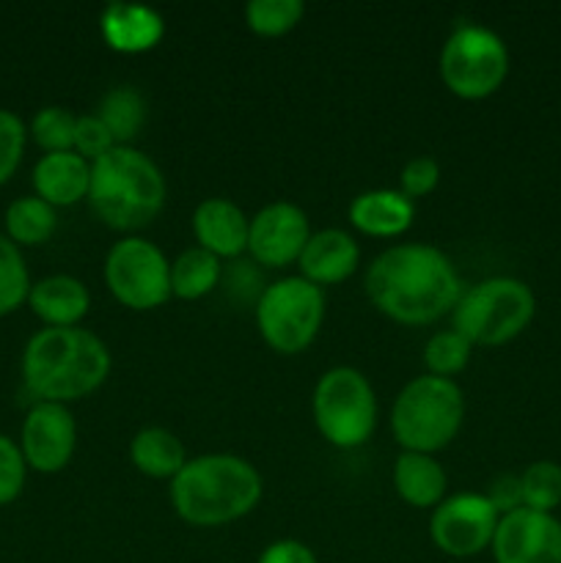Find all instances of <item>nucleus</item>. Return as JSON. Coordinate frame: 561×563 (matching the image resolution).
I'll use <instances>...</instances> for the list:
<instances>
[{"mask_svg":"<svg viewBox=\"0 0 561 563\" xmlns=\"http://www.w3.org/2000/svg\"><path fill=\"white\" fill-rule=\"evenodd\" d=\"M311 236L308 214L292 201H273L258 209L248 229V253L270 269L297 264Z\"/></svg>","mask_w":561,"mask_h":563,"instance_id":"13","label":"nucleus"},{"mask_svg":"<svg viewBox=\"0 0 561 563\" xmlns=\"http://www.w3.org/2000/svg\"><path fill=\"white\" fill-rule=\"evenodd\" d=\"M130 460L143 476L174 482L182 467L187 465V451L185 443L170 429L146 427L132 438Z\"/></svg>","mask_w":561,"mask_h":563,"instance_id":"22","label":"nucleus"},{"mask_svg":"<svg viewBox=\"0 0 561 563\" xmlns=\"http://www.w3.org/2000/svg\"><path fill=\"white\" fill-rule=\"evenodd\" d=\"M537 297L520 278L495 275L462 291L451 311L454 330L473 346H501L515 341L531 324Z\"/></svg>","mask_w":561,"mask_h":563,"instance_id":"6","label":"nucleus"},{"mask_svg":"<svg viewBox=\"0 0 561 563\" xmlns=\"http://www.w3.org/2000/svg\"><path fill=\"white\" fill-rule=\"evenodd\" d=\"M105 44L116 53L141 55L165 36V20L157 9L141 3H110L99 16Z\"/></svg>","mask_w":561,"mask_h":563,"instance_id":"17","label":"nucleus"},{"mask_svg":"<svg viewBox=\"0 0 561 563\" xmlns=\"http://www.w3.org/2000/svg\"><path fill=\"white\" fill-rule=\"evenodd\" d=\"M116 146L113 135L108 132V126L97 119V113L91 115H77V130H75V152L82 159L94 163L102 154H108Z\"/></svg>","mask_w":561,"mask_h":563,"instance_id":"33","label":"nucleus"},{"mask_svg":"<svg viewBox=\"0 0 561 563\" xmlns=\"http://www.w3.org/2000/svg\"><path fill=\"white\" fill-rule=\"evenodd\" d=\"M324 322V291L302 275L264 286L256 306V324L264 344L278 355L308 350Z\"/></svg>","mask_w":561,"mask_h":563,"instance_id":"8","label":"nucleus"},{"mask_svg":"<svg viewBox=\"0 0 561 563\" xmlns=\"http://www.w3.org/2000/svg\"><path fill=\"white\" fill-rule=\"evenodd\" d=\"M168 185L163 170L135 146H113L91 163L88 203L108 229L141 231L163 212Z\"/></svg>","mask_w":561,"mask_h":563,"instance_id":"4","label":"nucleus"},{"mask_svg":"<svg viewBox=\"0 0 561 563\" xmlns=\"http://www.w3.org/2000/svg\"><path fill=\"white\" fill-rule=\"evenodd\" d=\"M110 295L132 311H154L170 300V262L146 236H124L105 258Z\"/></svg>","mask_w":561,"mask_h":563,"instance_id":"10","label":"nucleus"},{"mask_svg":"<svg viewBox=\"0 0 561 563\" xmlns=\"http://www.w3.org/2000/svg\"><path fill=\"white\" fill-rule=\"evenodd\" d=\"M75 130L77 115L58 104L42 108L31 121V137L44 148V154L75 152Z\"/></svg>","mask_w":561,"mask_h":563,"instance_id":"30","label":"nucleus"},{"mask_svg":"<svg viewBox=\"0 0 561 563\" xmlns=\"http://www.w3.org/2000/svg\"><path fill=\"white\" fill-rule=\"evenodd\" d=\"M110 350L97 333L77 328H44L28 339L22 379L38 401L86 399L110 374Z\"/></svg>","mask_w":561,"mask_h":563,"instance_id":"2","label":"nucleus"},{"mask_svg":"<svg viewBox=\"0 0 561 563\" xmlns=\"http://www.w3.org/2000/svg\"><path fill=\"white\" fill-rule=\"evenodd\" d=\"M97 119L108 126L116 146H132L138 132L146 124V99L138 88L116 86L99 99Z\"/></svg>","mask_w":561,"mask_h":563,"instance_id":"24","label":"nucleus"},{"mask_svg":"<svg viewBox=\"0 0 561 563\" xmlns=\"http://www.w3.org/2000/svg\"><path fill=\"white\" fill-rule=\"evenodd\" d=\"M25 456L11 438L0 434V506H9L20 498L25 487Z\"/></svg>","mask_w":561,"mask_h":563,"instance_id":"32","label":"nucleus"},{"mask_svg":"<svg viewBox=\"0 0 561 563\" xmlns=\"http://www.w3.org/2000/svg\"><path fill=\"white\" fill-rule=\"evenodd\" d=\"M473 344L468 339H462L454 328L440 330L424 346V366H427V374H435V377L454 379L457 374L465 372V366L471 363Z\"/></svg>","mask_w":561,"mask_h":563,"instance_id":"27","label":"nucleus"},{"mask_svg":"<svg viewBox=\"0 0 561 563\" xmlns=\"http://www.w3.org/2000/svg\"><path fill=\"white\" fill-rule=\"evenodd\" d=\"M223 264L204 247H187L170 262V295L179 300H201L220 284Z\"/></svg>","mask_w":561,"mask_h":563,"instance_id":"23","label":"nucleus"},{"mask_svg":"<svg viewBox=\"0 0 561 563\" xmlns=\"http://www.w3.org/2000/svg\"><path fill=\"white\" fill-rule=\"evenodd\" d=\"M77 449V421L69 407L58 401H36L22 423L20 451L25 465L38 473H58Z\"/></svg>","mask_w":561,"mask_h":563,"instance_id":"12","label":"nucleus"},{"mask_svg":"<svg viewBox=\"0 0 561 563\" xmlns=\"http://www.w3.org/2000/svg\"><path fill=\"white\" fill-rule=\"evenodd\" d=\"M25 137L28 130L20 115L11 113V110H0V185H6L20 168Z\"/></svg>","mask_w":561,"mask_h":563,"instance_id":"31","label":"nucleus"},{"mask_svg":"<svg viewBox=\"0 0 561 563\" xmlns=\"http://www.w3.org/2000/svg\"><path fill=\"white\" fill-rule=\"evenodd\" d=\"M58 229V212L38 196H22L6 209V236L16 247L44 245Z\"/></svg>","mask_w":561,"mask_h":563,"instance_id":"25","label":"nucleus"},{"mask_svg":"<svg viewBox=\"0 0 561 563\" xmlns=\"http://www.w3.org/2000/svg\"><path fill=\"white\" fill-rule=\"evenodd\" d=\"M31 275L22 251L0 234V317L16 311L31 295Z\"/></svg>","mask_w":561,"mask_h":563,"instance_id":"28","label":"nucleus"},{"mask_svg":"<svg viewBox=\"0 0 561 563\" xmlns=\"http://www.w3.org/2000/svg\"><path fill=\"white\" fill-rule=\"evenodd\" d=\"M262 476L237 454H201L187 460L170 482L174 511L196 528H220L242 520L258 506Z\"/></svg>","mask_w":561,"mask_h":563,"instance_id":"3","label":"nucleus"},{"mask_svg":"<svg viewBox=\"0 0 561 563\" xmlns=\"http://www.w3.org/2000/svg\"><path fill=\"white\" fill-rule=\"evenodd\" d=\"M91 185V163L77 152L44 154L33 168V190L50 207H75L88 198Z\"/></svg>","mask_w":561,"mask_h":563,"instance_id":"19","label":"nucleus"},{"mask_svg":"<svg viewBox=\"0 0 561 563\" xmlns=\"http://www.w3.org/2000/svg\"><path fill=\"white\" fill-rule=\"evenodd\" d=\"M361 264V247L344 229L314 231L302 247L297 267L314 286H336L350 278Z\"/></svg>","mask_w":561,"mask_h":563,"instance_id":"15","label":"nucleus"},{"mask_svg":"<svg viewBox=\"0 0 561 563\" xmlns=\"http://www.w3.org/2000/svg\"><path fill=\"white\" fill-rule=\"evenodd\" d=\"M346 214L361 234L374 236V240H394L405 234L416 220V201H410L399 190L377 187V190H366L352 198Z\"/></svg>","mask_w":561,"mask_h":563,"instance_id":"18","label":"nucleus"},{"mask_svg":"<svg viewBox=\"0 0 561 563\" xmlns=\"http://www.w3.org/2000/svg\"><path fill=\"white\" fill-rule=\"evenodd\" d=\"M248 229L251 218H245V212L229 198H204L193 212V234L198 247L218 258H234L245 253Z\"/></svg>","mask_w":561,"mask_h":563,"instance_id":"16","label":"nucleus"},{"mask_svg":"<svg viewBox=\"0 0 561 563\" xmlns=\"http://www.w3.org/2000/svg\"><path fill=\"white\" fill-rule=\"evenodd\" d=\"M28 306L44 328H77L91 308L86 284L72 275H50L31 286Z\"/></svg>","mask_w":561,"mask_h":563,"instance_id":"20","label":"nucleus"},{"mask_svg":"<svg viewBox=\"0 0 561 563\" xmlns=\"http://www.w3.org/2000/svg\"><path fill=\"white\" fill-rule=\"evenodd\" d=\"M363 289L383 317L399 324H429L454 311L465 286L440 247L402 242L369 264Z\"/></svg>","mask_w":561,"mask_h":563,"instance_id":"1","label":"nucleus"},{"mask_svg":"<svg viewBox=\"0 0 561 563\" xmlns=\"http://www.w3.org/2000/svg\"><path fill=\"white\" fill-rule=\"evenodd\" d=\"M449 476L432 454L402 451L394 462V489L413 509H435L446 498Z\"/></svg>","mask_w":561,"mask_h":563,"instance_id":"21","label":"nucleus"},{"mask_svg":"<svg viewBox=\"0 0 561 563\" xmlns=\"http://www.w3.org/2000/svg\"><path fill=\"white\" fill-rule=\"evenodd\" d=\"M509 75V49L484 25H460L440 49V77L460 99H487Z\"/></svg>","mask_w":561,"mask_h":563,"instance_id":"9","label":"nucleus"},{"mask_svg":"<svg viewBox=\"0 0 561 563\" xmlns=\"http://www.w3.org/2000/svg\"><path fill=\"white\" fill-rule=\"evenodd\" d=\"M306 14L300 0H251L245 5V22L256 36H284Z\"/></svg>","mask_w":561,"mask_h":563,"instance_id":"29","label":"nucleus"},{"mask_svg":"<svg viewBox=\"0 0 561 563\" xmlns=\"http://www.w3.org/2000/svg\"><path fill=\"white\" fill-rule=\"evenodd\" d=\"M522 509L553 515L561 506V465L550 460L531 462L520 473Z\"/></svg>","mask_w":561,"mask_h":563,"instance_id":"26","label":"nucleus"},{"mask_svg":"<svg viewBox=\"0 0 561 563\" xmlns=\"http://www.w3.org/2000/svg\"><path fill=\"white\" fill-rule=\"evenodd\" d=\"M498 511L482 493L443 498L429 517V539L449 559H473L490 550L498 528Z\"/></svg>","mask_w":561,"mask_h":563,"instance_id":"11","label":"nucleus"},{"mask_svg":"<svg viewBox=\"0 0 561 563\" xmlns=\"http://www.w3.org/2000/svg\"><path fill=\"white\" fill-rule=\"evenodd\" d=\"M256 563H319L314 550L308 544L297 542V539H278V542L267 544L258 555Z\"/></svg>","mask_w":561,"mask_h":563,"instance_id":"36","label":"nucleus"},{"mask_svg":"<svg viewBox=\"0 0 561 563\" xmlns=\"http://www.w3.org/2000/svg\"><path fill=\"white\" fill-rule=\"evenodd\" d=\"M314 423L336 449H358L377 427V396L366 374L352 366H333L317 379L311 396Z\"/></svg>","mask_w":561,"mask_h":563,"instance_id":"7","label":"nucleus"},{"mask_svg":"<svg viewBox=\"0 0 561 563\" xmlns=\"http://www.w3.org/2000/svg\"><path fill=\"white\" fill-rule=\"evenodd\" d=\"M495 563H561V520L517 509L501 517L490 544Z\"/></svg>","mask_w":561,"mask_h":563,"instance_id":"14","label":"nucleus"},{"mask_svg":"<svg viewBox=\"0 0 561 563\" xmlns=\"http://www.w3.org/2000/svg\"><path fill=\"white\" fill-rule=\"evenodd\" d=\"M465 396L454 379L421 374L399 390L391 410V429L402 451L438 454L460 434Z\"/></svg>","mask_w":561,"mask_h":563,"instance_id":"5","label":"nucleus"},{"mask_svg":"<svg viewBox=\"0 0 561 563\" xmlns=\"http://www.w3.org/2000/svg\"><path fill=\"white\" fill-rule=\"evenodd\" d=\"M440 181V165L432 157L407 159L399 174V192H405L410 201L429 196Z\"/></svg>","mask_w":561,"mask_h":563,"instance_id":"34","label":"nucleus"},{"mask_svg":"<svg viewBox=\"0 0 561 563\" xmlns=\"http://www.w3.org/2000/svg\"><path fill=\"white\" fill-rule=\"evenodd\" d=\"M484 495H487V500L493 504V509L498 511V517H506L512 515V511L522 509V484L520 476H515V473H501V476H495Z\"/></svg>","mask_w":561,"mask_h":563,"instance_id":"35","label":"nucleus"}]
</instances>
